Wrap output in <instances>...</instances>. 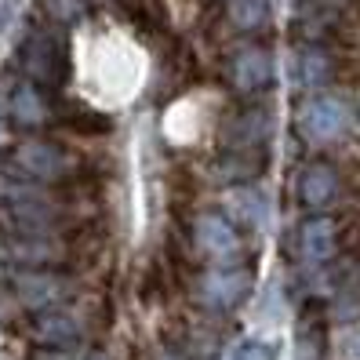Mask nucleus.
Instances as JSON below:
<instances>
[{
    "instance_id": "f8f14e48",
    "label": "nucleus",
    "mask_w": 360,
    "mask_h": 360,
    "mask_svg": "<svg viewBox=\"0 0 360 360\" xmlns=\"http://www.w3.org/2000/svg\"><path fill=\"white\" fill-rule=\"evenodd\" d=\"M331 70H335L331 66V55L324 48H316V44L299 48V55H295V62H291L295 84H302V88H321V84H328Z\"/></svg>"
},
{
    "instance_id": "f3484780",
    "label": "nucleus",
    "mask_w": 360,
    "mask_h": 360,
    "mask_svg": "<svg viewBox=\"0 0 360 360\" xmlns=\"http://www.w3.org/2000/svg\"><path fill=\"white\" fill-rule=\"evenodd\" d=\"M44 11L55 18V22L70 26V22H77V18H80L84 4H80V0H44Z\"/></svg>"
},
{
    "instance_id": "9d476101",
    "label": "nucleus",
    "mask_w": 360,
    "mask_h": 360,
    "mask_svg": "<svg viewBox=\"0 0 360 360\" xmlns=\"http://www.w3.org/2000/svg\"><path fill=\"white\" fill-rule=\"evenodd\" d=\"M335 248H338V226L328 215H313L302 222L299 229V251L309 266H324L335 259Z\"/></svg>"
},
{
    "instance_id": "9b49d317",
    "label": "nucleus",
    "mask_w": 360,
    "mask_h": 360,
    "mask_svg": "<svg viewBox=\"0 0 360 360\" xmlns=\"http://www.w3.org/2000/svg\"><path fill=\"white\" fill-rule=\"evenodd\" d=\"M8 113L11 120L18 124V128H40V124H48V102H44V91L37 88V84L22 80L18 88L11 91L8 98Z\"/></svg>"
},
{
    "instance_id": "f257e3e1",
    "label": "nucleus",
    "mask_w": 360,
    "mask_h": 360,
    "mask_svg": "<svg viewBox=\"0 0 360 360\" xmlns=\"http://www.w3.org/2000/svg\"><path fill=\"white\" fill-rule=\"evenodd\" d=\"M349 128V110L342 98L335 95H309L299 105V135L313 146L338 142Z\"/></svg>"
},
{
    "instance_id": "2eb2a0df",
    "label": "nucleus",
    "mask_w": 360,
    "mask_h": 360,
    "mask_svg": "<svg viewBox=\"0 0 360 360\" xmlns=\"http://www.w3.org/2000/svg\"><path fill=\"white\" fill-rule=\"evenodd\" d=\"M335 360H360V324H349L335 335Z\"/></svg>"
},
{
    "instance_id": "f03ea898",
    "label": "nucleus",
    "mask_w": 360,
    "mask_h": 360,
    "mask_svg": "<svg viewBox=\"0 0 360 360\" xmlns=\"http://www.w3.org/2000/svg\"><path fill=\"white\" fill-rule=\"evenodd\" d=\"M22 70L26 80L37 88H58L62 77H66V51H62V40L48 30H37L26 37L22 44Z\"/></svg>"
},
{
    "instance_id": "4468645a",
    "label": "nucleus",
    "mask_w": 360,
    "mask_h": 360,
    "mask_svg": "<svg viewBox=\"0 0 360 360\" xmlns=\"http://www.w3.org/2000/svg\"><path fill=\"white\" fill-rule=\"evenodd\" d=\"M229 18L244 33H255L269 18V0H229Z\"/></svg>"
},
{
    "instance_id": "39448f33",
    "label": "nucleus",
    "mask_w": 360,
    "mask_h": 360,
    "mask_svg": "<svg viewBox=\"0 0 360 360\" xmlns=\"http://www.w3.org/2000/svg\"><path fill=\"white\" fill-rule=\"evenodd\" d=\"M226 77L240 95H255L266 91L273 84V55L262 44H244L229 55L226 62Z\"/></svg>"
},
{
    "instance_id": "423d86ee",
    "label": "nucleus",
    "mask_w": 360,
    "mask_h": 360,
    "mask_svg": "<svg viewBox=\"0 0 360 360\" xmlns=\"http://www.w3.org/2000/svg\"><path fill=\"white\" fill-rule=\"evenodd\" d=\"M193 237H197V248L215 266H233V259L240 255V229L219 211H207V215L197 219Z\"/></svg>"
},
{
    "instance_id": "7ed1b4c3",
    "label": "nucleus",
    "mask_w": 360,
    "mask_h": 360,
    "mask_svg": "<svg viewBox=\"0 0 360 360\" xmlns=\"http://www.w3.org/2000/svg\"><path fill=\"white\" fill-rule=\"evenodd\" d=\"M0 204H4L11 226L22 233V237H40V233H48L58 219V211L48 197H40L33 186L26 189H8L4 197H0Z\"/></svg>"
},
{
    "instance_id": "dca6fc26",
    "label": "nucleus",
    "mask_w": 360,
    "mask_h": 360,
    "mask_svg": "<svg viewBox=\"0 0 360 360\" xmlns=\"http://www.w3.org/2000/svg\"><path fill=\"white\" fill-rule=\"evenodd\" d=\"M229 360H277V356H273V346L262 342V338H244V342H237V349L229 353Z\"/></svg>"
},
{
    "instance_id": "a211bd4d",
    "label": "nucleus",
    "mask_w": 360,
    "mask_h": 360,
    "mask_svg": "<svg viewBox=\"0 0 360 360\" xmlns=\"http://www.w3.org/2000/svg\"><path fill=\"white\" fill-rule=\"evenodd\" d=\"M356 120H360V105H356Z\"/></svg>"
},
{
    "instance_id": "6e6552de",
    "label": "nucleus",
    "mask_w": 360,
    "mask_h": 360,
    "mask_svg": "<svg viewBox=\"0 0 360 360\" xmlns=\"http://www.w3.org/2000/svg\"><path fill=\"white\" fill-rule=\"evenodd\" d=\"M11 288L18 295V302L26 309H48L55 302H62V291H66V277L55 269H37V266H26L11 277Z\"/></svg>"
},
{
    "instance_id": "0eeeda50",
    "label": "nucleus",
    "mask_w": 360,
    "mask_h": 360,
    "mask_svg": "<svg viewBox=\"0 0 360 360\" xmlns=\"http://www.w3.org/2000/svg\"><path fill=\"white\" fill-rule=\"evenodd\" d=\"M251 291V269L244 266H215L200 277V299L211 309H233L248 299Z\"/></svg>"
},
{
    "instance_id": "1a4fd4ad",
    "label": "nucleus",
    "mask_w": 360,
    "mask_h": 360,
    "mask_svg": "<svg viewBox=\"0 0 360 360\" xmlns=\"http://www.w3.org/2000/svg\"><path fill=\"white\" fill-rule=\"evenodd\" d=\"M342 193V175L338 167L328 164V160H313L299 172V200L309 207V211H324L338 200Z\"/></svg>"
},
{
    "instance_id": "20e7f679",
    "label": "nucleus",
    "mask_w": 360,
    "mask_h": 360,
    "mask_svg": "<svg viewBox=\"0 0 360 360\" xmlns=\"http://www.w3.org/2000/svg\"><path fill=\"white\" fill-rule=\"evenodd\" d=\"M11 164H15L18 175L33 179V182H58V179H66L70 167H73L70 157L62 153L58 146H51V142H22V146H15Z\"/></svg>"
},
{
    "instance_id": "ddd939ff",
    "label": "nucleus",
    "mask_w": 360,
    "mask_h": 360,
    "mask_svg": "<svg viewBox=\"0 0 360 360\" xmlns=\"http://www.w3.org/2000/svg\"><path fill=\"white\" fill-rule=\"evenodd\" d=\"M77 335H80V324H77L73 313L55 309V313H48V316H40V321H37V338H40V342L62 346V342H73Z\"/></svg>"
}]
</instances>
